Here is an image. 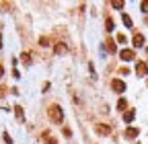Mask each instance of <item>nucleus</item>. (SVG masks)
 I'll use <instances>...</instances> for the list:
<instances>
[{
  "label": "nucleus",
  "mask_w": 148,
  "mask_h": 144,
  "mask_svg": "<svg viewBox=\"0 0 148 144\" xmlns=\"http://www.w3.org/2000/svg\"><path fill=\"white\" fill-rule=\"evenodd\" d=\"M47 115H49V119L53 123H62V119H64V111H62L60 105H49L47 107Z\"/></svg>",
  "instance_id": "obj_1"
},
{
  "label": "nucleus",
  "mask_w": 148,
  "mask_h": 144,
  "mask_svg": "<svg viewBox=\"0 0 148 144\" xmlns=\"http://www.w3.org/2000/svg\"><path fill=\"white\" fill-rule=\"evenodd\" d=\"M111 88H113L115 93H123L125 91V82L119 80V78H113V80H111Z\"/></svg>",
  "instance_id": "obj_2"
},
{
  "label": "nucleus",
  "mask_w": 148,
  "mask_h": 144,
  "mask_svg": "<svg viewBox=\"0 0 148 144\" xmlns=\"http://www.w3.org/2000/svg\"><path fill=\"white\" fill-rule=\"evenodd\" d=\"M95 130H97L99 136H109V134H111V125H107V123H97Z\"/></svg>",
  "instance_id": "obj_3"
},
{
  "label": "nucleus",
  "mask_w": 148,
  "mask_h": 144,
  "mask_svg": "<svg viewBox=\"0 0 148 144\" xmlns=\"http://www.w3.org/2000/svg\"><path fill=\"white\" fill-rule=\"evenodd\" d=\"M119 58H121L123 62H130V60L136 58V53H134V49H121V51H119Z\"/></svg>",
  "instance_id": "obj_4"
},
{
  "label": "nucleus",
  "mask_w": 148,
  "mask_h": 144,
  "mask_svg": "<svg viewBox=\"0 0 148 144\" xmlns=\"http://www.w3.org/2000/svg\"><path fill=\"white\" fill-rule=\"evenodd\" d=\"M136 74H138V76H146V74H148V66H146L144 62H138V66H136Z\"/></svg>",
  "instance_id": "obj_5"
},
{
  "label": "nucleus",
  "mask_w": 148,
  "mask_h": 144,
  "mask_svg": "<svg viewBox=\"0 0 148 144\" xmlns=\"http://www.w3.org/2000/svg\"><path fill=\"white\" fill-rule=\"evenodd\" d=\"M144 41H146V39H144V35H142V33H136V35H134V39H132L134 47H142V45H144Z\"/></svg>",
  "instance_id": "obj_6"
},
{
  "label": "nucleus",
  "mask_w": 148,
  "mask_h": 144,
  "mask_svg": "<svg viewBox=\"0 0 148 144\" xmlns=\"http://www.w3.org/2000/svg\"><path fill=\"white\" fill-rule=\"evenodd\" d=\"M105 47H107V51H111V53H115V51H117V45H115L113 39H107V41H105Z\"/></svg>",
  "instance_id": "obj_7"
},
{
  "label": "nucleus",
  "mask_w": 148,
  "mask_h": 144,
  "mask_svg": "<svg viewBox=\"0 0 148 144\" xmlns=\"http://www.w3.org/2000/svg\"><path fill=\"white\" fill-rule=\"evenodd\" d=\"M138 134H140L138 128H127V130H125V136H127V138H136Z\"/></svg>",
  "instance_id": "obj_8"
},
{
  "label": "nucleus",
  "mask_w": 148,
  "mask_h": 144,
  "mask_svg": "<svg viewBox=\"0 0 148 144\" xmlns=\"http://www.w3.org/2000/svg\"><path fill=\"white\" fill-rule=\"evenodd\" d=\"M134 117H136V113H134V111H125V113H123V121H125V123L134 121Z\"/></svg>",
  "instance_id": "obj_9"
},
{
  "label": "nucleus",
  "mask_w": 148,
  "mask_h": 144,
  "mask_svg": "<svg viewBox=\"0 0 148 144\" xmlns=\"http://www.w3.org/2000/svg\"><path fill=\"white\" fill-rule=\"evenodd\" d=\"M66 51H68L66 43H58V45H56V53H66Z\"/></svg>",
  "instance_id": "obj_10"
},
{
  "label": "nucleus",
  "mask_w": 148,
  "mask_h": 144,
  "mask_svg": "<svg viewBox=\"0 0 148 144\" xmlns=\"http://www.w3.org/2000/svg\"><path fill=\"white\" fill-rule=\"evenodd\" d=\"M113 27H115L113 19H109V16H107V21H105V29H107V31H113Z\"/></svg>",
  "instance_id": "obj_11"
},
{
  "label": "nucleus",
  "mask_w": 148,
  "mask_h": 144,
  "mask_svg": "<svg viewBox=\"0 0 148 144\" xmlns=\"http://www.w3.org/2000/svg\"><path fill=\"white\" fill-rule=\"evenodd\" d=\"M125 107H127V101H125V99H119V101H117V109H121V111L125 113Z\"/></svg>",
  "instance_id": "obj_12"
},
{
  "label": "nucleus",
  "mask_w": 148,
  "mask_h": 144,
  "mask_svg": "<svg viewBox=\"0 0 148 144\" xmlns=\"http://www.w3.org/2000/svg\"><path fill=\"white\" fill-rule=\"evenodd\" d=\"M121 19H123V25H125L127 29H132V25H134V23H132V19H130V16H127V14H123V16H121Z\"/></svg>",
  "instance_id": "obj_13"
},
{
  "label": "nucleus",
  "mask_w": 148,
  "mask_h": 144,
  "mask_svg": "<svg viewBox=\"0 0 148 144\" xmlns=\"http://www.w3.org/2000/svg\"><path fill=\"white\" fill-rule=\"evenodd\" d=\"M111 6H113V8H123V0H113Z\"/></svg>",
  "instance_id": "obj_14"
},
{
  "label": "nucleus",
  "mask_w": 148,
  "mask_h": 144,
  "mask_svg": "<svg viewBox=\"0 0 148 144\" xmlns=\"http://www.w3.org/2000/svg\"><path fill=\"white\" fill-rule=\"evenodd\" d=\"M14 113H16L18 119H23V107H14Z\"/></svg>",
  "instance_id": "obj_15"
},
{
  "label": "nucleus",
  "mask_w": 148,
  "mask_h": 144,
  "mask_svg": "<svg viewBox=\"0 0 148 144\" xmlns=\"http://www.w3.org/2000/svg\"><path fill=\"white\" fill-rule=\"evenodd\" d=\"M21 60H23L25 64H29V62H31V53H23V56H21Z\"/></svg>",
  "instance_id": "obj_16"
},
{
  "label": "nucleus",
  "mask_w": 148,
  "mask_h": 144,
  "mask_svg": "<svg viewBox=\"0 0 148 144\" xmlns=\"http://www.w3.org/2000/svg\"><path fill=\"white\" fill-rule=\"evenodd\" d=\"M140 8H142V12H148V0H144V2L140 4Z\"/></svg>",
  "instance_id": "obj_17"
},
{
  "label": "nucleus",
  "mask_w": 148,
  "mask_h": 144,
  "mask_svg": "<svg viewBox=\"0 0 148 144\" xmlns=\"http://www.w3.org/2000/svg\"><path fill=\"white\" fill-rule=\"evenodd\" d=\"M39 45H49V39H47V37H41V39H39Z\"/></svg>",
  "instance_id": "obj_18"
},
{
  "label": "nucleus",
  "mask_w": 148,
  "mask_h": 144,
  "mask_svg": "<svg viewBox=\"0 0 148 144\" xmlns=\"http://www.w3.org/2000/svg\"><path fill=\"white\" fill-rule=\"evenodd\" d=\"M117 41H119V43H125V35H123V33L117 35Z\"/></svg>",
  "instance_id": "obj_19"
},
{
  "label": "nucleus",
  "mask_w": 148,
  "mask_h": 144,
  "mask_svg": "<svg viewBox=\"0 0 148 144\" xmlns=\"http://www.w3.org/2000/svg\"><path fill=\"white\" fill-rule=\"evenodd\" d=\"M47 144H58V140H56V138H49V140H47Z\"/></svg>",
  "instance_id": "obj_20"
},
{
  "label": "nucleus",
  "mask_w": 148,
  "mask_h": 144,
  "mask_svg": "<svg viewBox=\"0 0 148 144\" xmlns=\"http://www.w3.org/2000/svg\"><path fill=\"white\" fill-rule=\"evenodd\" d=\"M4 74V68H2V64H0V76H2Z\"/></svg>",
  "instance_id": "obj_21"
},
{
  "label": "nucleus",
  "mask_w": 148,
  "mask_h": 144,
  "mask_svg": "<svg viewBox=\"0 0 148 144\" xmlns=\"http://www.w3.org/2000/svg\"><path fill=\"white\" fill-rule=\"evenodd\" d=\"M0 47H2V35H0Z\"/></svg>",
  "instance_id": "obj_22"
},
{
  "label": "nucleus",
  "mask_w": 148,
  "mask_h": 144,
  "mask_svg": "<svg viewBox=\"0 0 148 144\" xmlns=\"http://www.w3.org/2000/svg\"><path fill=\"white\" fill-rule=\"evenodd\" d=\"M146 25H148V19H146Z\"/></svg>",
  "instance_id": "obj_23"
}]
</instances>
